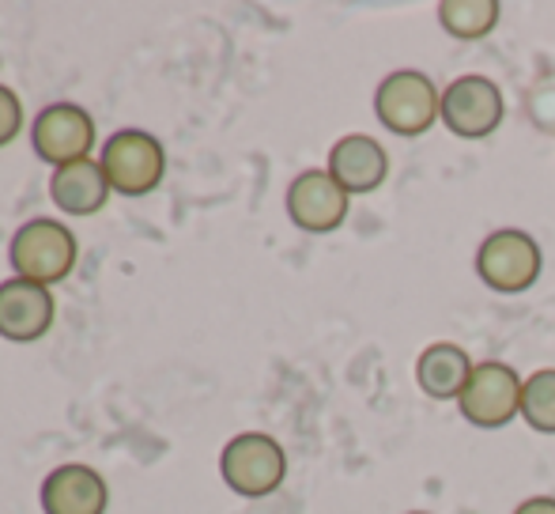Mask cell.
I'll use <instances>...</instances> for the list:
<instances>
[{
    "label": "cell",
    "instance_id": "obj_1",
    "mask_svg": "<svg viewBox=\"0 0 555 514\" xmlns=\"http://www.w3.org/2000/svg\"><path fill=\"white\" fill-rule=\"evenodd\" d=\"M374 114L393 137H424L442 118V95L416 68L389 73L374 91Z\"/></svg>",
    "mask_w": 555,
    "mask_h": 514
},
{
    "label": "cell",
    "instance_id": "obj_2",
    "mask_svg": "<svg viewBox=\"0 0 555 514\" xmlns=\"http://www.w3.org/2000/svg\"><path fill=\"white\" fill-rule=\"evenodd\" d=\"M223 485L246 500L272 496L287 477V454L272 435L264 432H242L234 435L220 454Z\"/></svg>",
    "mask_w": 555,
    "mask_h": 514
},
{
    "label": "cell",
    "instance_id": "obj_3",
    "mask_svg": "<svg viewBox=\"0 0 555 514\" xmlns=\"http://www.w3.org/2000/svg\"><path fill=\"white\" fill-rule=\"evenodd\" d=\"M8 261L15 277L35 284H57L76 265V235L57 220H27L8 243Z\"/></svg>",
    "mask_w": 555,
    "mask_h": 514
},
{
    "label": "cell",
    "instance_id": "obj_4",
    "mask_svg": "<svg viewBox=\"0 0 555 514\" xmlns=\"http://www.w3.org/2000/svg\"><path fill=\"white\" fill-rule=\"evenodd\" d=\"M544 254L529 231L503 228L491 231L476 250V272L499 295H521L541 280Z\"/></svg>",
    "mask_w": 555,
    "mask_h": 514
},
{
    "label": "cell",
    "instance_id": "obj_5",
    "mask_svg": "<svg viewBox=\"0 0 555 514\" xmlns=\"http://www.w3.org/2000/svg\"><path fill=\"white\" fill-rule=\"evenodd\" d=\"M103 170L111 178V190L121 197H144L163 182L167 152L144 129H117L103 144Z\"/></svg>",
    "mask_w": 555,
    "mask_h": 514
},
{
    "label": "cell",
    "instance_id": "obj_6",
    "mask_svg": "<svg viewBox=\"0 0 555 514\" xmlns=\"http://www.w3.org/2000/svg\"><path fill=\"white\" fill-rule=\"evenodd\" d=\"M521 389H526V383H521V375L511 363H499V360L476 363L457 397L461 416L476 427H488V432L491 427H506L521 412Z\"/></svg>",
    "mask_w": 555,
    "mask_h": 514
},
{
    "label": "cell",
    "instance_id": "obj_7",
    "mask_svg": "<svg viewBox=\"0 0 555 514\" xmlns=\"http://www.w3.org/2000/svg\"><path fill=\"white\" fill-rule=\"evenodd\" d=\"M442 126L461 140H483L503 126V91L488 76H461L442 91Z\"/></svg>",
    "mask_w": 555,
    "mask_h": 514
},
{
    "label": "cell",
    "instance_id": "obj_8",
    "mask_svg": "<svg viewBox=\"0 0 555 514\" xmlns=\"http://www.w3.org/2000/svg\"><path fill=\"white\" fill-rule=\"evenodd\" d=\"M38 159L53 163V167H68V163L88 159L91 144H95V121L83 106L76 103H53L38 111L35 126H30Z\"/></svg>",
    "mask_w": 555,
    "mask_h": 514
},
{
    "label": "cell",
    "instance_id": "obj_9",
    "mask_svg": "<svg viewBox=\"0 0 555 514\" xmlns=\"http://www.w3.org/2000/svg\"><path fill=\"white\" fill-rule=\"evenodd\" d=\"M287 216L307 235H330L348 220V193L336 185L330 170H302L287 185Z\"/></svg>",
    "mask_w": 555,
    "mask_h": 514
},
{
    "label": "cell",
    "instance_id": "obj_10",
    "mask_svg": "<svg viewBox=\"0 0 555 514\" xmlns=\"http://www.w3.org/2000/svg\"><path fill=\"white\" fill-rule=\"evenodd\" d=\"M53 314H57V303L46 284L35 280L12 277L0 284V337L8 340H38L50 333Z\"/></svg>",
    "mask_w": 555,
    "mask_h": 514
},
{
    "label": "cell",
    "instance_id": "obj_11",
    "mask_svg": "<svg viewBox=\"0 0 555 514\" xmlns=\"http://www.w3.org/2000/svg\"><path fill=\"white\" fill-rule=\"evenodd\" d=\"M330 175L336 178L344 193H374L389 175V155L386 147L378 144L366 132H348L333 144L330 152Z\"/></svg>",
    "mask_w": 555,
    "mask_h": 514
},
{
    "label": "cell",
    "instance_id": "obj_12",
    "mask_svg": "<svg viewBox=\"0 0 555 514\" xmlns=\"http://www.w3.org/2000/svg\"><path fill=\"white\" fill-rule=\"evenodd\" d=\"M111 488L91 465H57L42 480V511L46 514H106Z\"/></svg>",
    "mask_w": 555,
    "mask_h": 514
},
{
    "label": "cell",
    "instance_id": "obj_13",
    "mask_svg": "<svg viewBox=\"0 0 555 514\" xmlns=\"http://www.w3.org/2000/svg\"><path fill=\"white\" fill-rule=\"evenodd\" d=\"M50 197L68 216H95L106 205V197H111V178H106L103 163H68V167L53 170Z\"/></svg>",
    "mask_w": 555,
    "mask_h": 514
},
{
    "label": "cell",
    "instance_id": "obj_14",
    "mask_svg": "<svg viewBox=\"0 0 555 514\" xmlns=\"http://www.w3.org/2000/svg\"><path fill=\"white\" fill-rule=\"evenodd\" d=\"M476 363L468 360V352L453 340H435L420 352L416 360V383L427 397L435 401H457L461 389H465L468 375H473Z\"/></svg>",
    "mask_w": 555,
    "mask_h": 514
},
{
    "label": "cell",
    "instance_id": "obj_15",
    "mask_svg": "<svg viewBox=\"0 0 555 514\" xmlns=\"http://www.w3.org/2000/svg\"><path fill=\"white\" fill-rule=\"evenodd\" d=\"M439 23L446 27V35L461 38V42H476V38L495 30L499 0H442Z\"/></svg>",
    "mask_w": 555,
    "mask_h": 514
},
{
    "label": "cell",
    "instance_id": "obj_16",
    "mask_svg": "<svg viewBox=\"0 0 555 514\" xmlns=\"http://www.w3.org/2000/svg\"><path fill=\"white\" fill-rule=\"evenodd\" d=\"M521 420L533 432L555 435V368L533 371L521 389Z\"/></svg>",
    "mask_w": 555,
    "mask_h": 514
},
{
    "label": "cell",
    "instance_id": "obj_17",
    "mask_svg": "<svg viewBox=\"0 0 555 514\" xmlns=\"http://www.w3.org/2000/svg\"><path fill=\"white\" fill-rule=\"evenodd\" d=\"M529 118L544 132L555 129V76H544V80L529 91Z\"/></svg>",
    "mask_w": 555,
    "mask_h": 514
},
{
    "label": "cell",
    "instance_id": "obj_18",
    "mask_svg": "<svg viewBox=\"0 0 555 514\" xmlns=\"http://www.w3.org/2000/svg\"><path fill=\"white\" fill-rule=\"evenodd\" d=\"M23 129V106H20V95H15L12 88H4L0 83V147L8 144V140H15Z\"/></svg>",
    "mask_w": 555,
    "mask_h": 514
},
{
    "label": "cell",
    "instance_id": "obj_19",
    "mask_svg": "<svg viewBox=\"0 0 555 514\" xmlns=\"http://www.w3.org/2000/svg\"><path fill=\"white\" fill-rule=\"evenodd\" d=\"M514 514H555V496H533V500H526Z\"/></svg>",
    "mask_w": 555,
    "mask_h": 514
},
{
    "label": "cell",
    "instance_id": "obj_20",
    "mask_svg": "<svg viewBox=\"0 0 555 514\" xmlns=\"http://www.w3.org/2000/svg\"><path fill=\"white\" fill-rule=\"evenodd\" d=\"M412 514H427V511H412Z\"/></svg>",
    "mask_w": 555,
    "mask_h": 514
}]
</instances>
